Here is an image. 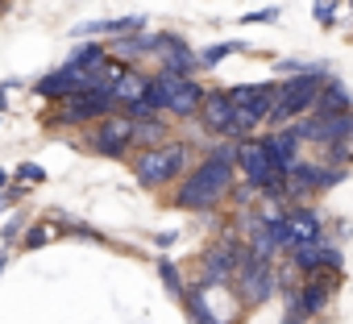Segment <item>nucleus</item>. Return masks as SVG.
Listing matches in <instances>:
<instances>
[{
	"label": "nucleus",
	"instance_id": "f257e3e1",
	"mask_svg": "<svg viewBox=\"0 0 353 324\" xmlns=\"http://www.w3.org/2000/svg\"><path fill=\"white\" fill-rule=\"evenodd\" d=\"M229 188H233V162L221 158V154H212L208 162H200V171L188 175V183L179 192V208L208 212V208H216L229 196Z\"/></svg>",
	"mask_w": 353,
	"mask_h": 324
},
{
	"label": "nucleus",
	"instance_id": "f03ea898",
	"mask_svg": "<svg viewBox=\"0 0 353 324\" xmlns=\"http://www.w3.org/2000/svg\"><path fill=\"white\" fill-rule=\"evenodd\" d=\"M183 162H188V145H150V150L137 154L133 175H137L141 188H162L183 171Z\"/></svg>",
	"mask_w": 353,
	"mask_h": 324
},
{
	"label": "nucleus",
	"instance_id": "7ed1b4c3",
	"mask_svg": "<svg viewBox=\"0 0 353 324\" xmlns=\"http://www.w3.org/2000/svg\"><path fill=\"white\" fill-rule=\"evenodd\" d=\"M320 88H324V75H316V71H299V75H291L287 83H279V100H274L270 125H283V121L307 112V108L320 100Z\"/></svg>",
	"mask_w": 353,
	"mask_h": 324
},
{
	"label": "nucleus",
	"instance_id": "20e7f679",
	"mask_svg": "<svg viewBox=\"0 0 353 324\" xmlns=\"http://www.w3.org/2000/svg\"><path fill=\"white\" fill-rule=\"evenodd\" d=\"M133 133H137V121H133V117L108 112V117H100V129H96V137H92V150L117 158V154H125V150L133 145Z\"/></svg>",
	"mask_w": 353,
	"mask_h": 324
},
{
	"label": "nucleus",
	"instance_id": "39448f33",
	"mask_svg": "<svg viewBox=\"0 0 353 324\" xmlns=\"http://www.w3.org/2000/svg\"><path fill=\"white\" fill-rule=\"evenodd\" d=\"M295 133H299L303 141H320V145H332L336 137L353 133V108H349V112H316L312 121L295 125Z\"/></svg>",
	"mask_w": 353,
	"mask_h": 324
},
{
	"label": "nucleus",
	"instance_id": "423d86ee",
	"mask_svg": "<svg viewBox=\"0 0 353 324\" xmlns=\"http://www.w3.org/2000/svg\"><path fill=\"white\" fill-rule=\"evenodd\" d=\"M204 96L208 92L192 75H166V112H174V117H196L200 104H204Z\"/></svg>",
	"mask_w": 353,
	"mask_h": 324
},
{
	"label": "nucleus",
	"instance_id": "0eeeda50",
	"mask_svg": "<svg viewBox=\"0 0 353 324\" xmlns=\"http://www.w3.org/2000/svg\"><path fill=\"white\" fill-rule=\"evenodd\" d=\"M204 262H208V270H204V283L208 287L233 283V274H241V266L250 262V250H241V245H212L204 254Z\"/></svg>",
	"mask_w": 353,
	"mask_h": 324
},
{
	"label": "nucleus",
	"instance_id": "6e6552de",
	"mask_svg": "<svg viewBox=\"0 0 353 324\" xmlns=\"http://www.w3.org/2000/svg\"><path fill=\"white\" fill-rule=\"evenodd\" d=\"M270 291H274V274H270V262H245L241 266V274H237V295H241V303L245 307H258V303H266L270 299Z\"/></svg>",
	"mask_w": 353,
	"mask_h": 324
},
{
	"label": "nucleus",
	"instance_id": "1a4fd4ad",
	"mask_svg": "<svg viewBox=\"0 0 353 324\" xmlns=\"http://www.w3.org/2000/svg\"><path fill=\"white\" fill-rule=\"evenodd\" d=\"M332 291H336V279H332L328 266H320V270L307 274V287L295 295V307H299L303 316H316V312H324V303H328Z\"/></svg>",
	"mask_w": 353,
	"mask_h": 324
},
{
	"label": "nucleus",
	"instance_id": "9d476101",
	"mask_svg": "<svg viewBox=\"0 0 353 324\" xmlns=\"http://www.w3.org/2000/svg\"><path fill=\"white\" fill-rule=\"evenodd\" d=\"M34 92H38V96H46V100H67V96H75V92H88V83H83V71L59 67V71L42 75V79L34 83Z\"/></svg>",
	"mask_w": 353,
	"mask_h": 324
},
{
	"label": "nucleus",
	"instance_id": "9b49d317",
	"mask_svg": "<svg viewBox=\"0 0 353 324\" xmlns=\"http://www.w3.org/2000/svg\"><path fill=\"white\" fill-rule=\"evenodd\" d=\"M291 262H295L303 274H312V270H320V266L341 270V250H336V245H320V241H303V245H291Z\"/></svg>",
	"mask_w": 353,
	"mask_h": 324
},
{
	"label": "nucleus",
	"instance_id": "f8f14e48",
	"mask_svg": "<svg viewBox=\"0 0 353 324\" xmlns=\"http://www.w3.org/2000/svg\"><path fill=\"white\" fill-rule=\"evenodd\" d=\"M200 121H204V129L233 137V104H229V92H212V96H204V104H200Z\"/></svg>",
	"mask_w": 353,
	"mask_h": 324
},
{
	"label": "nucleus",
	"instance_id": "ddd939ff",
	"mask_svg": "<svg viewBox=\"0 0 353 324\" xmlns=\"http://www.w3.org/2000/svg\"><path fill=\"white\" fill-rule=\"evenodd\" d=\"M287 225H291V245L320 241V233H324V221H320L312 208H299V212H291V216H287Z\"/></svg>",
	"mask_w": 353,
	"mask_h": 324
},
{
	"label": "nucleus",
	"instance_id": "4468645a",
	"mask_svg": "<svg viewBox=\"0 0 353 324\" xmlns=\"http://www.w3.org/2000/svg\"><path fill=\"white\" fill-rule=\"evenodd\" d=\"M316 104H320V112H349V108H353V96H349V88H345L341 79H324Z\"/></svg>",
	"mask_w": 353,
	"mask_h": 324
},
{
	"label": "nucleus",
	"instance_id": "2eb2a0df",
	"mask_svg": "<svg viewBox=\"0 0 353 324\" xmlns=\"http://www.w3.org/2000/svg\"><path fill=\"white\" fill-rule=\"evenodd\" d=\"M108 92L117 96V104H133V100H141V96H145V75H137V71H129V67H125Z\"/></svg>",
	"mask_w": 353,
	"mask_h": 324
},
{
	"label": "nucleus",
	"instance_id": "dca6fc26",
	"mask_svg": "<svg viewBox=\"0 0 353 324\" xmlns=\"http://www.w3.org/2000/svg\"><path fill=\"white\" fill-rule=\"evenodd\" d=\"M112 50H117L121 59H137V54H150V50H158V38H145L141 30H137V34H121Z\"/></svg>",
	"mask_w": 353,
	"mask_h": 324
},
{
	"label": "nucleus",
	"instance_id": "f3484780",
	"mask_svg": "<svg viewBox=\"0 0 353 324\" xmlns=\"http://www.w3.org/2000/svg\"><path fill=\"white\" fill-rule=\"evenodd\" d=\"M100 59H104L100 42H79V46L67 54V63H63V67H71V71H88V67H96Z\"/></svg>",
	"mask_w": 353,
	"mask_h": 324
},
{
	"label": "nucleus",
	"instance_id": "a211bd4d",
	"mask_svg": "<svg viewBox=\"0 0 353 324\" xmlns=\"http://www.w3.org/2000/svg\"><path fill=\"white\" fill-rule=\"evenodd\" d=\"M237 50H245L241 42H216V46H208V50H200L196 54V63H200V71H212V67H221L229 54H237Z\"/></svg>",
	"mask_w": 353,
	"mask_h": 324
},
{
	"label": "nucleus",
	"instance_id": "6ab92c4d",
	"mask_svg": "<svg viewBox=\"0 0 353 324\" xmlns=\"http://www.w3.org/2000/svg\"><path fill=\"white\" fill-rule=\"evenodd\" d=\"M262 229H266V237H270L274 250H291V225H287V216H266Z\"/></svg>",
	"mask_w": 353,
	"mask_h": 324
},
{
	"label": "nucleus",
	"instance_id": "aec40b11",
	"mask_svg": "<svg viewBox=\"0 0 353 324\" xmlns=\"http://www.w3.org/2000/svg\"><path fill=\"white\" fill-rule=\"evenodd\" d=\"M158 274H162V283H166V291H170V295H179V299H183V291H188V287H183L179 266H174L170 258H162V262H158Z\"/></svg>",
	"mask_w": 353,
	"mask_h": 324
},
{
	"label": "nucleus",
	"instance_id": "412c9836",
	"mask_svg": "<svg viewBox=\"0 0 353 324\" xmlns=\"http://www.w3.org/2000/svg\"><path fill=\"white\" fill-rule=\"evenodd\" d=\"M328 158L336 162V167H349V162H353V133H345V137H336V141L328 145Z\"/></svg>",
	"mask_w": 353,
	"mask_h": 324
},
{
	"label": "nucleus",
	"instance_id": "4be33fe9",
	"mask_svg": "<svg viewBox=\"0 0 353 324\" xmlns=\"http://www.w3.org/2000/svg\"><path fill=\"white\" fill-rule=\"evenodd\" d=\"M279 17H283V9H279V5H266V9L245 13V17H241V26H274Z\"/></svg>",
	"mask_w": 353,
	"mask_h": 324
},
{
	"label": "nucleus",
	"instance_id": "5701e85b",
	"mask_svg": "<svg viewBox=\"0 0 353 324\" xmlns=\"http://www.w3.org/2000/svg\"><path fill=\"white\" fill-rule=\"evenodd\" d=\"M336 5H341V0H316L312 13H316V26L320 30H332L336 26Z\"/></svg>",
	"mask_w": 353,
	"mask_h": 324
},
{
	"label": "nucleus",
	"instance_id": "b1692460",
	"mask_svg": "<svg viewBox=\"0 0 353 324\" xmlns=\"http://www.w3.org/2000/svg\"><path fill=\"white\" fill-rule=\"evenodd\" d=\"M17 179H21V183H46V171L34 167V162H21V167H17Z\"/></svg>",
	"mask_w": 353,
	"mask_h": 324
},
{
	"label": "nucleus",
	"instance_id": "393cba45",
	"mask_svg": "<svg viewBox=\"0 0 353 324\" xmlns=\"http://www.w3.org/2000/svg\"><path fill=\"white\" fill-rule=\"evenodd\" d=\"M46 241H50V229H46V225H38V229L26 233V245H30V250H34V245H46Z\"/></svg>",
	"mask_w": 353,
	"mask_h": 324
},
{
	"label": "nucleus",
	"instance_id": "a878e982",
	"mask_svg": "<svg viewBox=\"0 0 353 324\" xmlns=\"http://www.w3.org/2000/svg\"><path fill=\"white\" fill-rule=\"evenodd\" d=\"M299 320H303V312L295 307V295H291V307H287V320H283V324H299Z\"/></svg>",
	"mask_w": 353,
	"mask_h": 324
},
{
	"label": "nucleus",
	"instance_id": "bb28decb",
	"mask_svg": "<svg viewBox=\"0 0 353 324\" xmlns=\"http://www.w3.org/2000/svg\"><path fill=\"white\" fill-rule=\"evenodd\" d=\"M9 108V96H5V88H0V112H5Z\"/></svg>",
	"mask_w": 353,
	"mask_h": 324
},
{
	"label": "nucleus",
	"instance_id": "cd10ccee",
	"mask_svg": "<svg viewBox=\"0 0 353 324\" xmlns=\"http://www.w3.org/2000/svg\"><path fill=\"white\" fill-rule=\"evenodd\" d=\"M0 188H9V171H0Z\"/></svg>",
	"mask_w": 353,
	"mask_h": 324
},
{
	"label": "nucleus",
	"instance_id": "c85d7f7f",
	"mask_svg": "<svg viewBox=\"0 0 353 324\" xmlns=\"http://www.w3.org/2000/svg\"><path fill=\"white\" fill-rule=\"evenodd\" d=\"M5 9H9V0H0V13H5Z\"/></svg>",
	"mask_w": 353,
	"mask_h": 324
},
{
	"label": "nucleus",
	"instance_id": "c756f323",
	"mask_svg": "<svg viewBox=\"0 0 353 324\" xmlns=\"http://www.w3.org/2000/svg\"><path fill=\"white\" fill-rule=\"evenodd\" d=\"M0 270H5V258H0Z\"/></svg>",
	"mask_w": 353,
	"mask_h": 324
},
{
	"label": "nucleus",
	"instance_id": "7c9ffc66",
	"mask_svg": "<svg viewBox=\"0 0 353 324\" xmlns=\"http://www.w3.org/2000/svg\"><path fill=\"white\" fill-rule=\"evenodd\" d=\"M349 5H353V0H349Z\"/></svg>",
	"mask_w": 353,
	"mask_h": 324
}]
</instances>
